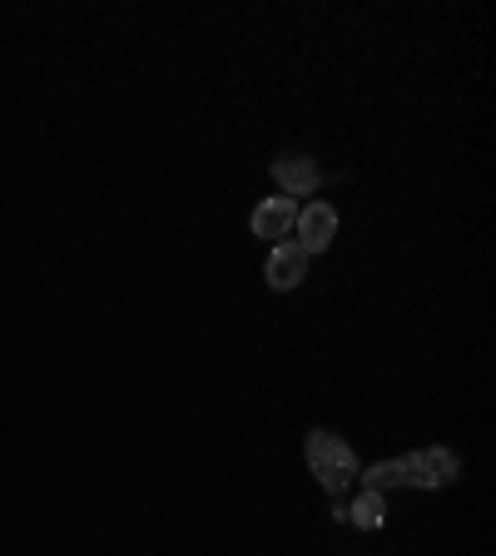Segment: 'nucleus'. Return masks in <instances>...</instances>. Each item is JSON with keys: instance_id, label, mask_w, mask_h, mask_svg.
Returning a JSON list of instances; mask_svg holds the SVG:
<instances>
[{"instance_id": "f03ea898", "label": "nucleus", "mask_w": 496, "mask_h": 556, "mask_svg": "<svg viewBox=\"0 0 496 556\" xmlns=\"http://www.w3.org/2000/svg\"><path fill=\"white\" fill-rule=\"evenodd\" d=\"M298 239L308 244L303 254H318V249H328L333 244V234H338V209L333 204H308V209H298Z\"/></svg>"}, {"instance_id": "7ed1b4c3", "label": "nucleus", "mask_w": 496, "mask_h": 556, "mask_svg": "<svg viewBox=\"0 0 496 556\" xmlns=\"http://www.w3.org/2000/svg\"><path fill=\"white\" fill-rule=\"evenodd\" d=\"M303 269H308V254H303L298 244H278V249L268 254V264H263V278H268V288L288 293V288L303 283Z\"/></svg>"}, {"instance_id": "20e7f679", "label": "nucleus", "mask_w": 496, "mask_h": 556, "mask_svg": "<svg viewBox=\"0 0 496 556\" xmlns=\"http://www.w3.org/2000/svg\"><path fill=\"white\" fill-rule=\"evenodd\" d=\"M293 224H298V204H293L288 194H273V199H263V204L253 209V234H258V239H283Z\"/></svg>"}, {"instance_id": "0eeeda50", "label": "nucleus", "mask_w": 496, "mask_h": 556, "mask_svg": "<svg viewBox=\"0 0 496 556\" xmlns=\"http://www.w3.org/2000/svg\"><path fill=\"white\" fill-rule=\"evenodd\" d=\"M348 522L363 527V532H377V527L387 522V502H382V492H358L353 507H348Z\"/></svg>"}, {"instance_id": "39448f33", "label": "nucleus", "mask_w": 496, "mask_h": 556, "mask_svg": "<svg viewBox=\"0 0 496 556\" xmlns=\"http://www.w3.org/2000/svg\"><path fill=\"white\" fill-rule=\"evenodd\" d=\"M273 174H278V184H283V194L293 199V194H313L318 189V169H313V159H298V154H288V159H278L273 164Z\"/></svg>"}, {"instance_id": "6e6552de", "label": "nucleus", "mask_w": 496, "mask_h": 556, "mask_svg": "<svg viewBox=\"0 0 496 556\" xmlns=\"http://www.w3.org/2000/svg\"><path fill=\"white\" fill-rule=\"evenodd\" d=\"M353 472H358V462L348 457V462H333V467H323L318 477H323V487H328V492H343V487L353 482Z\"/></svg>"}, {"instance_id": "423d86ee", "label": "nucleus", "mask_w": 496, "mask_h": 556, "mask_svg": "<svg viewBox=\"0 0 496 556\" xmlns=\"http://www.w3.org/2000/svg\"><path fill=\"white\" fill-rule=\"evenodd\" d=\"M303 452H308V462L323 472V467H333V462H348L353 452H348V442L343 437H333V432H308L303 437Z\"/></svg>"}, {"instance_id": "f257e3e1", "label": "nucleus", "mask_w": 496, "mask_h": 556, "mask_svg": "<svg viewBox=\"0 0 496 556\" xmlns=\"http://www.w3.org/2000/svg\"><path fill=\"white\" fill-rule=\"evenodd\" d=\"M457 477V457L447 447H427V452H407L397 462V482L402 487H447Z\"/></svg>"}, {"instance_id": "1a4fd4ad", "label": "nucleus", "mask_w": 496, "mask_h": 556, "mask_svg": "<svg viewBox=\"0 0 496 556\" xmlns=\"http://www.w3.org/2000/svg\"><path fill=\"white\" fill-rule=\"evenodd\" d=\"M368 492H387V487H402L397 482V462H377V467H368Z\"/></svg>"}]
</instances>
